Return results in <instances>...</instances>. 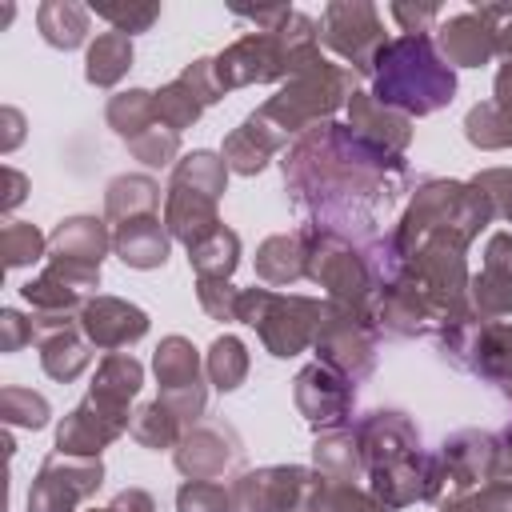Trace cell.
Masks as SVG:
<instances>
[{"instance_id":"cell-1","label":"cell","mask_w":512,"mask_h":512,"mask_svg":"<svg viewBox=\"0 0 512 512\" xmlns=\"http://www.w3.org/2000/svg\"><path fill=\"white\" fill-rule=\"evenodd\" d=\"M284 184L312 228L332 236L368 232L376 208H388L404 180V156H384L348 124H316L284 152Z\"/></svg>"},{"instance_id":"cell-2","label":"cell","mask_w":512,"mask_h":512,"mask_svg":"<svg viewBox=\"0 0 512 512\" xmlns=\"http://www.w3.org/2000/svg\"><path fill=\"white\" fill-rule=\"evenodd\" d=\"M360 452H364V472H368V492L388 504L404 508L416 500H428L432 488V456L420 452V432L404 412H368L356 428Z\"/></svg>"},{"instance_id":"cell-3","label":"cell","mask_w":512,"mask_h":512,"mask_svg":"<svg viewBox=\"0 0 512 512\" xmlns=\"http://www.w3.org/2000/svg\"><path fill=\"white\" fill-rule=\"evenodd\" d=\"M372 96L384 108L412 116H432L452 104L456 72L444 64L432 36H396L376 52L372 64Z\"/></svg>"},{"instance_id":"cell-4","label":"cell","mask_w":512,"mask_h":512,"mask_svg":"<svg viewBox=\"0 0 512 512\" xmlns=\"http://www.w3.org/2000/svg\"><path fill=\"white\" fill-rule=\"evenodd\" d=\"M352 92H356V76H352V68H344V64H332V60H312L308 68H300L296 76H288L284 80V88L272 96V100H264L260 104V112L284 132V136H292V132H308V128H316L320 120L328 124V116L344 104V100H352Z\"/></svg>"},{"instance_id":"cell-5","label":"cell","mask_w":512,"mask_h":512,"mask_svg":"<svg viewBox=\"0 0 512 512\" xmlns=\"http://www.w3.org/2000/svg\"><path fill=\"white\" fill-rule=\"evenodd\" d=\"M228 184V164L216 152H192L176 164L168 196H164V228L184 240L188 248L204 240L212 228H220L216 200Z\"/></svg>"},{"instance_id":"cell-6","label":"cell","mask_w":512,"mask_h":512,"mask_svg":"<svg viewBox=\"0 0 512 512\" xmlns=\"http://www.w3.org/2000/svg\"><path fill=\"white\" fill-rule=\"evenodd\" d=\"M324 304L308 296H288L272 288H244L236 320L252 324L272 356H296L316 340Z\"/></svg>"},{"instance_id":"cell-7","label":"cell","mask_w":512,"mask_h":512,"mask_svg":"<svg viewBox=\"0 0 512 512\" xmlns=\"http://www.w3.org/2000/svg\"><path fill=\"white\" fill-rule=\"evenodd\" d=\"M304 228H308V276L328 292V304L368 312V292L376 288V280H372L364 252H356L352 240L344 236L320 232L312 224Z\"/></svg>"},{"instance_id":"cell-8","label":"cell","mask_w":512,"mask_h":512,"mask_svg":"<svg viewBox=\"0 0 512 512\" xmlns=\"http://www.w3.org/2000/svg\"><path fill=\"white\" fill-rule=\"evenodd\" d=\"M324 476L300 464H268L228 484V512H308Z\"/></svg>"},{"instance_id":"cell-9","label":"cell","mask_w":512,"mask_h":512,"mask_svg":"<svg viewBox=\"0 0 512 512\" xmlns=\"http://www.w3.org/2000/svg\"><path fill=\"white\" fill-rule=\"evenodd\" d=\"M376 312H352L340 304H324L320 328H316V360L336 368L348 380H364L376 364Z\"/></svg>"},{"instance_id":"cell-10","label":"cell","mask_w":512,"mask_h":512,"mask_svg":"<svg viewBox=\"0 0 512 512\" xmlns=\"http://www.w3.org/2000/svg\"><path fill=\"white\" fill-rule=\"evenodd\" d=\"M496 464H500V440L488 432H456L444 440L440 456H432V488L428 500H452L460 492H472L480 484L496 480Z\"/></svg>"},{"instance_id":"cell-11","label":"cell","mask_w":512,"mask_h":512,"mask_svg":"<svg viewBox=\"0 0 512 512\" xmlns=\"http://www.w3.org/2000/svg\"><path fill=\"white\" fill-rule=\"evenodd\" d=\"M320 44H328L336 56L348 60L352 72L372 76L376 52L388 44L380 12L364 0H336L320 12Z\"/></svg>"},{"instance_id":"cell-12","label":"cell","mask_w":512,"mask_h":512,"mask_svg":"<svg viewBox=\"0 0 512 512\" xmlns=\"http://www.w3.org/2000/svg\"><path fill=\"white\" fill-rule=\"evenodd\" d=\"M100 484H104L100 456L52 452L28 488V512H76V504L88 500Z\"/></svg>"},{"instance_id":"cell-13","label":"cell","mask_w":512,"mask_h":512,"mask_svg":"<svg viewBox=\"0 0 512 512\" xmlns=\"http://www.w3.org/2000/svg\"><path fill=\"white\" fill-rule=\"evenodd\" d=\"M156 380H160V404H168L184 428L196 424V416L204 412V376H200V356L184 336H164L156 356H152Z\"/></svg>"},{"instance_id":"cell-14","label":"cell","mask_w":512,"mask_h":512,"mask_svg":"<svg viewBox=\"0 0 512 512\" xmlns=\"http://www.w3.org/2000/svg\"><path fill=\"white\" fill-rule=\"evenodd\" d=\"M240 456H244V444L232 432V424H224V420L188 424L180 444H176V468L188 480H212V476L236 468Z\"/></svg>"},{"instance_id":"cell-15","label":"cell","mask_w":512,"mask_h":512,"mask_svg":"<svg viewBox=\"0 0 512 512\" xmlns=\"http://www.w3.org/2000/svg\"><path fill=\"white\" fill-rule=\"evenodd\" d=\"M296 408L300 416L316 428V432H332V428H344V420L352 416V380L340 376L336 368L328 364H308L300 376H296Z\"/></svg>"},{"instance_id":"cell-16","label":"cell","mask_w":512,"mask_h":512,"mask_svg":"<svg viewBox=\"0 0 512 512\" xmlns=\"http://www.w3.org/2000/svg\"><path fill=\"white\" fill-rule=\"evenodd\" d=\"M76 328L88 336L92 348L120 352V348L136 344L148 332V312L128 304V300H120V296H92L76 312Z\"/></svg>"},{"instance_id":"cell-17","label":"cell","mask_w":512,"mask_h":512,"mask_svg":"<svg viewBox=\"0 0 512 512\" xmlns=\"http://www.w3.org/2000/svg\"><path fill=\"white\" fill-rule=\"evenodd\" d=\"M468 308L488 324L512 312V232H496L488 240L484 272L468 280Z\"/></svg>"},{"instance_id":"cell-18","label":"cell","mask_w":512,"mask_h":512,"mask_svg":"<svg viewBox=\"0 0 512 512\" xmlns=\"http://www.w3.org/2000/svg\"><path fill=\"white\" fill-rule=\"evenodd\" d=\"M128 432V420L104 412L96 400H80L56 428V452H68V456H100L116 436Z\"/></svg>"},{"instance_id":"cell-19","label":"cell","mask_w":512,"mask_h":512,"mask_svg":"<svg viewBox=\"0 0 512 512\" xmlns=\"http://www.w3.org/2000/svg\"><path fill=\"white\" fill-rule=\"evenodd\" d=\"M348 128L364 144L384 152V156H404V148L412 140V120L404 112H396V108L376 104L372 92H352V100H348Z\"/></svg>"},{"instance_id":"cell-20","label":"cell","mask_w":512,"mask_h":512,"mask_svg":"<svg viewBox=\"0 0 512 512\" xmlns=\"http://www.w3.org/2000/svg\"><path fill=\"white\" fill-rule=\"evenodd\" d=\"M436 48L456 68H480V64H488L496 56V40H492V32H488V24L480 20L476 8L444 16L436 24Z\"/></svg>"},{"instance_id":"cell-21","label":"cell","mask_w":512,"mask_h":512,"mask_svg":"<svg viewBox=\"0 0 512 512\" xmlns=\"http://www.w3.org/2000/svg\"><path fill=\"white\" fill-rule=\"evenodd\" d=\"M284 140H288V136H284V132L256 108V112H252V116L224 140V152H220V156H224V164H228L232 172H240V176H256V172L284 148Z\"/></svg>"},{"instance_id":"cell-22","label":"cell","mask_w":512,"mask_h":512,"mask_svg":"<svg viewBox=\"0 0 512 512\" xmlns=\"http://www.w3.org/2000/svg\"><path fill=\"white\" fill-rule=\"evenodd\" d=\"M144 384V368L132 352H108L100 364H96V376H92V388H88V400H96L104 412L120 416V420H132L128 416V404L132 396L140 392Z\"/></svg>"},{"instance_id":"cell-23","label":"cell","mask_w":512,"mask_h":512,"mask_svg":"<svg viewBox=\"0 0 512 512\" xmlns=\"http://www.w3.org/2000/svg\"><path fill=\"white\" fill-rule=\"evenodd\" d=\"M108 248H112V236H108L104 220H96V216H68L48 236V256L80 264V268H100Z\"/></svg>"},{"instance_id":"cell-24","label":"cell","mask_w":512,"mask_h":512,"mask_svg":"<svg viewBox=\"0 0 512 512\" xmlns=\"http://www.w3.org/2000/svg\"><path fill=\"white\" fill-rule=\"evenodd\" d=\"M112 248L128 268H160L168 260V228L160 224V216L124 220L116 224Z\"/></svg>"},{"instance_id":"cell-25","label":"cell","mask_w":512,"mask_h":512,"mask_svg":"<svg viewBox=\"0 0 512 512\" xmlns=\"http://www.w3.org/2000/svg\"><path fill=\"white\" fill-rule=\"evenodd\" d=\"M256 276L264 284H292V280L308 276V228L268 236L256 248Z\"/></svg>"},{"instance_id":"cell-26","label":"cell","mask_w":512,"mask_h":512,"mask_svg":"<svg viewBox=\"0 0 512 512\" xmlns=\"http://www.w3.org/2000/svg\"><path fill=\"white\" fill-rule=\"evenodd\" d=\"M312 460H316V472L332 484H356V476L364 468V452H360V440H356L352 428L320 432V440L312 448Z\"/></svg>"},{"instance_id":"cell-27","label":"cell","mask_w":512,"mask_h":512,"mask_svg":"<svg viewBox=\"0 0 512 512\" xmlns=\"http://www.w3.org/2000/svg\"><path fill=\"white\" fill-rule=\"evenodd\" d=\"M160 212V184L152 176H116L104 192V220H140Z\"/></svg>"},{"instance_id":"cell-28","label":"cell","mask_w":512,"mask_h":512,"mask_svg":"<svg viewBox=\"0 0 512 512\" xmlns=\"http://www.w3.org/2000/svg\"><path fill=\"white\" fill-rule=\"evenodd\" d=\"M88 20H92V8L72 4V0H48V4L36 8L40 36L60 52H72L88 40Z\"/></svg>"},{"instance_id":"cell-29","label":"cell","mask_w":512,"mask_h":512,"mask_svg":"<svg viewBox=\"0 0 512 512\" xmlns=\"http://www.w3.org/2000/svg\"><path fill=\"white\" fill-rule=\"evenodd\" d=\"M132 68V36L108 28L100 32L92 44H88V56H84V80L96 84V88H112L124 80V72Z\"/></svg>"},{"instance_id":"cell-30","label":"cell","mask_w":512,"mask_h":512,"mask_svg":"<svg viewBox=\"0 0 512 512\" xmlns=\"http://www.w3.org/2000/svg\"><path fill=\"white\" fill-rule=\"evenodd\" d=\"M92 364V344L80 328H64V332H52L40 340V368L52 376V380H76L84 368Z\"/></svg>"},{"instance_id":"cell-31","label":"cell","mask_w":512,"mask_h":512,"mask_svg":"<svg viewBox=\"0 0 512 512\" xmlns=\"http://www.w3.org/2000/svg\"><path fill=\"white\" fill-rule=\"evenodd\" d=\"M188 264L196 268V280H228L240 264V236L232 228H212L204 240L188 248Z\"/></svg>"},{"instance_id":"cell-32","label":"cell","mask_w":512,"mask_h":512,"mask_svg":"<svg viewBox=\"0 0 512 512\" xmlns=\"http://www.w3.org/2000/svg\"><path fill=\"white\" fill-rule=\"evenodd\" d=\"M104 116H108L112 132H116V136L128 144V140H136L140 132H148L152 124H160V112H156V92L128 88V92H120V96H112V100H108Z\"/></svg>"},{"instance_id":"cell-33","label":"cell","mask_w":512,"mask_h":512,"mask_svg":"<svg viewBox=\"0 0 512 512\" xmlns=\"http://www.w3.org/2000/svg\"><path fill=\"white\" fill-rule=\"evenodd\" d=\"M128 436H132L140 448H148V452L176 448L180 436H184V420H180L168 404L152 400V404H144V408L132 412V420H128Z\"/></svg>"},{"instance_id":"cell-34","label":"cell","mask_w":512,"mask_h":512,"mask_svg":"<svg viewBox=\"0 0 512 512\" xmlns=\"http://www.w3.org/2000/svg\"><path fill=\"white\" fill-rule=\"evenodd\" d=\"M464 136H468V144L488 148V152L512 148V112L500 108L496 100H484L464 116Z\"/></svg>"},{"instance_id":"cell-35","label":"cell","mask_w":512,"mask_h":512,"mask_svg":"<svg viewBox=\"0 0 512 512\" xmlns=\"http://www.w3.org/2000/svg\"><path fill=\"white\" fill-rule=\"evenodd\" d=\"M204 368H208V380H212L220 392L240 388L244 376H248V348H244V340H236V336H216L212 348H208Z\"/></svg>"},{"instance_id":"cell-36","label":"cell","mask_w":512,"mask_h":512,"mask_svg":"<svg viewBox=\"0 0 512 512\" xmlns=\"http://www.w3.org/2000/svg\"><path fill=\"white\" fill-rule=\"evenodd\" d=\"M48 252V236L24 220H8L4 232H0V256L8 268H24V264H36L40 256Z\"/></svg>"},{"instance_id":"cell-37","label":"cell","mask_w":512,"mask_h":512,"mask_svg":"<svg viewBox=\"0 0 512 512\" xmlns=\"http://www.w3.org/2000/svg\"><path fill=\"white\" fill-rule=\"evenodd\" d=\"M156 112H160V120L172 128V132H180V128H188V124H196L200 120V112H204V100L176 76L172 84H164L160 92H156Z\"/></svg>"},{"instance_id":"cell-38","label":"cell","mask_w":512,"mask_h":512,"mask_svg":"<svg viewBox=\"0 0 512 512\" xmlns=\"http://www.w3.org/2000/svg\"><path fill=\"white\" fill-rule=\"evenodd\" d=\"M0 416L12 428H44L48 416H52V408H48V400L40 392L8 384V388H0Z\"/></svg>"},{"instance_id":"cell-39","label":"cell","mask_w":512,"mask_h":512,"mask_svg":"<svg viewBox=\"0 0 512 512\" xmlns=\"http://www.w3.org/2000/svg\"><path fill=\"white\" fill-rule=\"evenodd\" d=\"M308 512H392V508L380 504L372 492H364L356 484H332V480H324Z\"/></svg>"},{"instance_id":"cell-40","label":"cell","mask_w":512,"mask_h":512,"mask_svg":"<svg viewBox=\"0 0 512 512\" xmlns=\"http://www.w3.org/2000/svg\"><path fill=\"white\" fill-rule=\"evenodd\" d=\"M440 512H512V480H492L440 504Z\"/></svg>"},{"instance_id":"cell-41","label":"cell","mask_w":512,"mask_h":512,"mask_svg":"<svg viewBox=\"0 0 512 512\" xmlns=\"http://www.w3.org/2000/svg\"><path fill=\"white\" fill-rule=\"evenodd\" d=\"M128 148H132V156L144 160L148 168H164V164H172V156H176V148H180V132H172V128L160 120V124H152L148 132H140L136 140H128Z\"/></svg>"},{"instance_id":"cell-42","label":"cell","mask_w":512,"mask_h":512,"mask_svg":"<svg viewBox=\"0 0 512 512\" xmlns=\"http://www.w3.org/2000/svg\"><path fill=\"white\" fill-rule=\"evenodd\" d=\"M468 184L484 196V204L492 208V220H512V168H484Z\"/></svg>"},{"instance_id":"cell-43","label":"cell","mask_w":512,"mask_h":512,"mask_svg":"<svg viewBox=\"0 0 512 512\" xmlns=\"http://www.w3.org/2000/svg\"><path fill=\"white\" fill-rule=\"evenodd\" d=\"M92 12L100 20H108L116 32L132 36V32H148L152 20L160 16V4H92Z\"/></svg>"},{"instance_id":"cell-44","label":"cell","mask_w":512,"mask_h":512,"mask_svg":"<svg viewBox=\"0 0 512 512\" xmlns=\"http://www.w3.org/2000/svg\"><path fill=\"white\" fill-rule=\"evenodd\" d=\"M176 512H228V488L220 480H188L176 492Z\"/></svg>"},{"instance_id":"cell-45","label":"cell","mask_w":512,"mask_h":512,"mask_svg":"<svg viewBox=\"0 0 512 512\" xmlns=\"http://www.w3.org/2000/svg\"><path fill=\"white\" fill-rule=\"evenodd\" d=\"M240 292L244 288H232L228 280H196V296H200V304L212 320H236Z\"/></svg>"},{"instance_id":"cell-46","label":"cell","mask_w":512,"mask_h":512,"mask_svg":"<svg viewBox=\"0 0 512 512\" xmlns=\"http://www.w3.org/2000/svg\"><path fill=\"white\" fill-rule=\"evenodd\" d=\"M476 12H480V20L488 24V32L496 40V56L512 60V4H480Z\"/></svg>"},{"instance_id":"cell-47","label":"cell","mask_w":512,"mask_h":512,"mask_svg":"<svg viewBox=\"0 0 512 512\" xmlns=\"http://www.w3.org/2000/svg\"><path fill=\"white\" fill-rule=\"evenodd\" d=\"M32 340H36L32 316H20V312L4 308V312H0V352H20V348L32 344Z\"/></svg>"},{"instance_id":"cell-48","label":"cell","mask_w":512,"mask_h":512,"mask_svg":"<svg viewBox=\"0 0 512 512\" xmlns=\"http://www.w3.org/2000/svg\"><path fill=\"white\" fill-rule=\"evenodd\" d=\"M388 12H392V20L400 24L404 36H428V24L440 20V8L436 4H424V8H416V4H392Z\"/></svg>"},{"instance_id":"cell-49","label":"cell","mask_w":512,"mask_h":512,"mask_svg":"<svg viewBox=\"0 0 512 512\" xmlns=\"http://www.w3.org/2000/svg\"><path fill=\"white\" fill-rule=\"evenodd\" d=\"M108 512H156V500L144 488H124V492L112 496Z\"/></svg>"},{"instance_id":"cell-50","label":"cell","mask_w":512,"mask_h":512,"mask_svg":"<svg viewBox=\"0 0 512 512\" xmlns=\"http://www.w3.org/2000/svg\"><path fill=\"white\" fill-rule=\"evenodd\" d=\"M4 184H8V192H4V212H12V208L24 200V188H28V180H24L16 168H4Z\"/></svg>"},{"instance_id":"cell-51","label":"cell","mask_w":512,"mask_h":512,"mask_svg":"<svg viewBox=\"0 0 512 512\" xmlns=\"http://www.w3.org/2000/svg\"><path fill=\"white\" fill-rule=\"evenodd\" d=\"M492 100L512 112V60L500 64V72H496V96H492Z\"/></svg>"},{"instance_id":"cell-52","label":"cell","mask_w":512,"mask_h":512,"mask_svg":"<svg viewBox=\"0 0 512 512\" xmlns=\"http://www.w3.org/2000/svg\"><path fill=\"white\" fill-rule=\"evenodd\" d=\"M496 480H512V424L500 436V464H496Z\"/></svg>"},{"instance_id":"cell-53","label":"cell","mask_w":512,"mask_h":512,"mask_svg":"<svg viewBox=\"0 0 512 512\" xmlns=\"http://www.w3.org/2000/svg\"><path fill=\"white\" fill-rule=\"evenodd\" d=\"M0 116H4V124H8V136H4V152H12V148L20 144V124H24V120H20V112H16V108H4Z\"/></svg>"},{"instance_id":"cell-54","label":"cell","mask_w":512,"mask_h":512,"mask_svg":"<svg viewBox=\"0 0 512 512\" xmlns=\"http://www.w3.org/2000/svg\"><path fill=\"white\" fill-rule=\"evenodd\" d=\"M92 512H108V508H92Z\"/></svg>"},{"instance_id":"cell-55","label":"cell","mask_w":512,"mask_h":512,"mask_svg":"<svg viewBox=\"0 0 512 512\" xmlns=\"http://www.w3.org/2000/svg\"><path fill=\"white\" fill-rule=\"evenodd\" d=\"M508 396H512V388H508Z\"/></svg>"}]
</instances>
